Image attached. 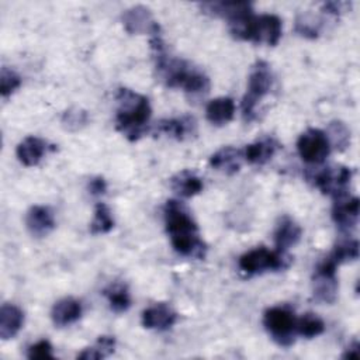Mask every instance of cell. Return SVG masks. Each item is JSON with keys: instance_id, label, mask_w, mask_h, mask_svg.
I'll list each match as a JSON object with an SVG mask.
<instances>
[{"instance_id": "obj_1", "label": "cell", "mask_w": 360, "mask_h": 360, "mask_svg": "<svg viewBox=\"0 0 360 360\" xmlns=\"http://www.w3.org/2000/svg\"><path fill=\"white\" fill-rule=\"evenodd\" d=\"M150 46L155 53L158 76L167 87H181L191 96H201L210 90V79L202 72L183 59L167 56L160 34L150 37Z\"/></svg>"}, {"instance_id": "obj_2", "label": "cell", "mask_w": 360, "mask_h": 360, "mask_svg": "<svg viewBox=\"0 0 360 360\" xmlns=\"http://www.w3.org/2000/svg\"><path fill=\"white\" fill-rule=\"evenodd\" d=\"M165 224L174 250L187 257L204 259L207 245L200 238L198 228L187 208L177 200H169L165 205Z\"/></svg>"}, {"instance_id": "obj_3", "label": "cell", "mask_w": 360, "mask_h": 360, "mask_svg": "<svg viewBox=\"0 0 360 360\" xmlns=\"http://www.w3.org/2000/svg\"><path fill=\"white\" fill-rule=\"evenodd\" d=\"M115 100L118 103L117 129L129 141L139 139L146 132L152 114L148 98L131 89L121 87L115 94Z\"/></svg>"}, {"instance_id": "obj_4", "label": "cell", "mask_w": 360, "mask_h": 360, "mask_svg": "<svg viewBox=\"0 0 360 360\" xmlns=\"http://www.w3.org/2000/svg\"><path fill=\"white\" fill-rule=\"evenodd\" d=\"M229 31L238 39L274 46L281 38L283 27L281 20L274 14H250L229 24Z\"/></svg>"}, {"instance_id": "obj_5", "label": "cell", "mask_w": 360, "mask_h": 360, "mask_svg": "<svg viewBox=\"0 0 360 360\" xmlns=\"http://www.w3.org/2000/svg\"><path fill=\"white\" fill-rule=\"evenodd\" d=\"M273 86V73L270 65L264 60H257L250 70L248 80V91L242 100V115L245 121H252L256 115V107L260 100L270 93Z\"/></svg>"}, {"instance_id": "obj_6", "label": "cell", "mask_w": 360, "mask_h": 360, "mask_svg": "<svg viewBox=\"0 0 360 360\" xmlns=\"http://www.w3.org/2000/svg\"><path fill=\"white\" fill-rule=\"evenodd\" d=\"M263 325L271 339L283 347H290L295 342L297 316L287 305L271 307L263 314Z\"/></svg>"}, {"instance_id": "obj_7", "label": "cell", "mask_w": 360, "mask_h": 360, "mask_svg": "<svg viewBox=\"0 0 360 360\" xmlns=\"http://www.w3.org/2000/svg\"><path fill=\"white\" fill-rule=\"evenodd\" d=\"M239 269L248 274H259L263 271H274L284 269V253L270 250L267 248H256L239 257Z\"/></svg>"}, {"instance_id": "obj_8", "label": "cell", "mask_w": 360, "mask_h": 360, "mask_svg": "<svg viewBox=\"0 0 360 360\" xmlns=\"http://www.w3.org/2000/svg\"><path fill=\"white\" fill-rule=\"evenodd\" d=\"M339 264L330 257L326 256L315 269V274L312 278L314 297L319 302L332 304L338 295V278H336V267Z\"/></svg>"}, {"instance_id": "obj_9", "label": "cell", "mask_w": 360, "mask_h": 360, "mask_svg": "<svg viewBox=\"0 0 360 360\" xmlns=\"http://www.w3.org/2000/svg\"><path fill=\"white\" fill-rule=\"evenodd\" d=\"M297 150L304 162L319 165L330 153V143L323 131L309 128L300 135L297 141Z\"/></svg>"}, {"instance_id": "obj_10", "label": "cell", "mask_w": 360, "mask_h": 360, "mask_svg": "<svg viewBox=\"0 0 360 360\" xmlns=\"http://www.w3.org/2000/svg\"><path fill=\"white\" fill-rule=\"evenodd\" d=\"M353 172L346 166H330L314 174V184L333 200L347 194Z\"/></svg>"}, {"instance_id": "obj_11", "label": "cell", "mask_w": 360, "mask_h": 360, "mask_svg": "<svg viewBox=\"0 0 360 360\" xmlns=\"http://www.w3.org/2000/svg\"><path fill=\"white\" fill-rule=\"evenodd\" d=\"M122 24L129 34H149L150 37L160 34L159 24L153 20L149 8L145 6H134L124 11Z\"/></svg>"}, {"instance_id": "obj_12", "label": "cell", "mask_w": 360, "mask_h": 360, "mask_svg": "<svg viewBox=\"0 0 360 360\" xmlns=\"http://www.w3.org/2000/svg\"><path fill=\"white\" fill-rule=\"evenodd\" d=\"M200 8L205 14L225 18L229 24L253 14L252 4L249 1H210L201 3Z\"/></svg>"}, {"instance_id": "obj_13", "label": "cell", "mask_w": 360, "mask_h": 360, "mask_svg": "<svg viewBox=\"0 0 360 360\" xmlns=\"http://www.w3.org/2000/svg\"><path fill=\"white\" fill-rule=\"evenodd\" d=\"M359 198L342 195L335 198L333 208H332V218L335 224L342 229L354 228L359 219Z\"/></svg>"}, {"instance_id": "obj_14", "label": "cell", "mask_w": 360, "mask_h": 360, "mask_svg": "<svg viewBox=\"0 0 360 360\" xmlns=\"http://www.w3.org/2000/svg\"><path fill=\"white\" fill-rule=\"evenodd\" d=\"M25 225L30 233L35 238H44L55 228L53 212L49 207L34 205L28 210L25 217Z\"/></svg>"}, {"instance_id": "obj_15", "label": "cell", "mask_w": 360, "mask_h": 360, "mask_svg": "<svg viewBox=\"0 0 360 360\" xmlns=\"http://www.w3.org/2000/svg\"><path fill=\"white\" fill-rule=\"evenodd\" d=\"M177 321V314L167 304H155L142 312V325L146 329L166 330Z\"/></svg>"}, {"instance_id": "obj_16", "label": "cell", "mask_w": 360, "mask_h": 360, "mask_svg": "<svg viewBox=\"0 0 360 360\" xmlns=\"http://www.w3.org/2000/svg\"><path fill=\"white\" fill-rule=\"evenodd\" d=\"M300 238H301L300 225L287 215L280 218L274 231V243H276L277 252L280 253L287 252L290 248L298 243Z\"/></svg>"}, {"instance_id": "obj_17", "label": "cell", "mask_w": 360, "mask_h": 360, "mask_svg": "<svg viewBox=\"0 0 360 360\" xmlns=\"http://www.w3.org/2000/svg\"><path fill=\"white\" fill-rule=\"evenodd\" d=\"M48 150V143L38 136H27L15 149L18 160L24 166H37Z\"/></svg>"}, {"instance_id": "obj_18", "label": "cell", "mask_w": 360, "mask_h": 360, "mask_svg": "<svg viewBox=\"0 0 360 360\" xmlns=\"http://www.w3.org/2000/svg\"><path fill=\"white\" fill-rule=\"evenodd\" d=\"M24 323V312L14 304H3L0 308V338L13 339Z\"/></svg>"}, {"instance_id": "obj_19", "label": "cell", "mask_w": 360, "mask_h": 360, "mask_svg": "<svg viewBox=\"0 0 360 360\" xmlns=\"http://www.w3.org/2000/svg\"><path fill=\"white\" fill-rule=\"evenodd\" d=\"M242 160H243V153L240 149H236L232 146H224L210 158V165L215 170L224 172L225 174H233L239 172L242 166Z\"/></svg>"}, {"instance_id": "obj_20", "label": "cell", "mask_w": 360, "mask_h": 360, "mask_svg": "<svg viewBox=\"0 0 360 360\" xmlns=\"http://www.w3.org/2000/svg\"><path fill=\"white\" fill-rule=\"evenodd\" d=\"M158 129L160 132H165L170 135L172 138L177 141H184L195 134L197 124L195 120L190 115H181L177 118H169V120H162L158 124Z\"/></svg>"}, {"instance_id": "obj_21", "label": "cell", "mask_w": 360, "mask_h": 360, "mask_svg": "<svg viewBox=\"0 0 360 360\" xmlns=\"http://www.w3.org/2000/svg\"><path fill=\"white\" fill-rule=\"evenodd\" d=\"M278 146L280 143L273 138L259 139L253 143L246 145V148L242 150L243 159L252 165H264L273 158Z\"/></svg>"}, {"instance_id": "obj_22", "label": "cell", "mask_w": 360, "mask_h": 360, "mask_svg": "<svg viewBox=\"0 0 360 360\" xmlns=\"http://www.w3.org/2000/svg\"><path fill=\"white\" fill-rule=\"evenodd\" d=\"M80 316H82V304L72 297L59 300L51 311L52 322L56 326L70 325L76 322Z\"/></svg>"}, {"instance_id": "obj_23", "label": "cell", "mask_w": 360, "mask_h": 360, "mask_svg": "<svg viewBox=\"0 0 360 360\" xmlns=\"http://www.w3.org/2000/svg\"><path fill=\"white\" fill-rule=\"evenodd\" d=\"M235 115V103L231 97H217L207 104L205 117L212 125H225Z\"/></svg>"}, {"instance_id": "obj_24", "label": "cell", "mask_w": 360, "mask_h": 360, "mask_svg": "<svg viewBox=\"0 0 360 360\" xmlns=\"http://www.w3.org/2000/svg\"><path fill=\"white\" fill-rule=\"evenodd\" d=\"M170 187L180 197L190 198L200 194L204 188L202 180L190 170H183L170 179Z\"/></svg>"}, {"instance_id": "obj_25", "label": "cell", "mask_w": 360, "mask_h": 360, "mask_svg": "<svg viewBox=\"0 0 360 360\" xmlns=\"http://www.w3.org/2000/svg\"><path fill=\"white\" fill-rule=\"evenodd\" d=\"M104 295L108 300L111 309L117 314L125 312L131 305V297L128 288L121 283H114L104 290Z\"/></svg>"}, {"instance_id": "obj_26", "label": "cell", "mask_w": 360, "mask_h": 360, "mask_svg": "<svg viewBox=\"0 0 360 360\" xmlns=\"http://www.w3.org/2000/svg\"><path fill=\"white\" fill-rule=\"evenodd\" d=\"M114 226V219L111 217L110 208L104 202H97L94 208V217L90 224V232L93 235L108 233Z\"/></svg>"}, {"instance_id": "obj_27", "label": "cell", "mask_w": 360, "mask_h": 360, "mask_svg": "<svg viewBox=\"0 0 360 360\" xmlns=\"http://www.w3.org/2000/svg\"><path fill=\"white\" fill-rule=\"evenodd\" d=\"M323 330H325V323L315 314L308 312L301 318H297V333L307 339L319 336L323 333Z\"/></svg>"}, {"instance_id": "obj_28", "label": "cell", "mask_w": 360, "mask_h": 360, "mask_svg": "<svg viewBox=\"0 0 360 360\" xmlns=\"http://www.w3.org/2000/svg\"><path fill=\"white\" fill-rule=\"evenodd\" d=\"M115 340L111 336H100L97 343L91 347H86L82 353L77 354V359L80 360H98L103 357H107L114 352Z\"/></svg>"}, {"instance_id": "obj_29", "label": "cell", "mask_w": 360, "mask_h": 360, "mask_svg": "<svg viewBox=\"0 0 360 360\" xmlns=\"http://www.w3.org/2000/svg\"><path fill=\"white\" fill-rule=\"evenodd\" d=\"M325 134L329 139L330 148L333 145L338 150H345L350 143V131L342 121H332L328 127V132Z\"/></svg>"}, {"instance_id": "obj_30", "label": "cell", "mask_w": 360, "mask_h": 360, "mask_svg": "<svg viewBox=\"0 0 360 360\" xmlns=\"http://www.w3.org/2000/svg\"><path fill=\"white\" fill-rule=\"evenodd\" d=\"M338 264L356 260L359 257V242L356 239H345L340 240L332 253L329 255Z\"/></svg>"}, {"instance_id": "obj_31", "label": "cell", "mask_w": 360, "mask_h": 360, "mask_svg": "<svg viewBox=\"0 0 360 360\" xmlns=\"http://www.w3.org/2000/svg\"><path fill=\"white\" fill-rule=\"evenodd\" d=\"M60 122L65 129L75 132L89 122V114L80 108H69L63 112Z\"/></svg>"}, {"instance_id": "obj_32", "label": "cell", "mask_w": 360, "mask_h": 360, "mask_svg": "<svg viewBox=\"0 0 360 360\" xmlns=\"http://www.w3.org/2000/svg\"><path fill=\"white\" fill-rule=\"evenodd\" d=\"M21 86V77L10 68L3 66L0 72V93L3 98L10 97Z\"/></svg>"}, {"instance_id": "obj_33", "label": "cell", "mask_w": 360, "mask_h": 360, "mask_svg": "<svg viewBox=\"0 0 360 360\" xmlns=\"http://www.w3.org/2000/svg\"><path fill=\"white\" fill-rule=\"evenodd\" d=\"M27 357L31 359V360H34V359H38V360L55 359V356L52 353V346H51V343L46 339H42V340L31 345L28 347Z\"/></svg>"}, {"instance_id": "obj_34", "label": "cell", "mask_w": 360, "mask_h": 360, "mask_svg": "<svg viewBox=\"0 0 360 360\" xmlns=\"http://www.w3.org/2000/svg\"><path fill=\"white\" fill-rule=\"evenodd\" d=\"M89 191L93 194V195H101L107 191V183L105 180L101 177V176H97V177H93L90 181H89Z\"/></svg>"}, {"instance_id": "obj_35", "label": "cell", "mask_w": 360, "mask_h": 360, "mask_svg": "<svg viewBox=\"0 0 360 360\" xmlns=\"http://www.w3.org/2000/svg\"><path fill=\"white\" fill-rule=\"evenodd\" d=\"M349 4L345 3V1H328V3H323L322 7L326 13L329 14H340L342 11H345V8L347 7Z\"/></svg>"}, {"instance_id": "obj_36", "label": "cell", "mask_w": 360, "mask_h": 360, "mask_svg": "<svg viewBox=\"0 0 360 360\" xmlns=\"http://www.w3.org/2000/svg\"><path fill=\"white\" fill-rule=\"evenodd\" d=\"M359 356H360V350H359V342L357 340H354V342H352L349 346H347V349H346V352L343 353V359H359Z\"/></svg>"}]
</instances>
